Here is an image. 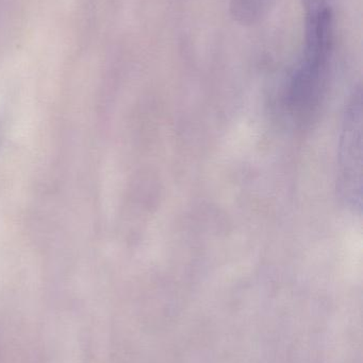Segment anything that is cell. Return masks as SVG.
Wrapping results in <instances>:
<instances>
[{"label": "cell", "mask_w": 363, "mask_h": 363, "mask_svg": "<svg viewBox=\"0 0 363 363\" xmlns=\"http://www.w3.org/2000/svg\"><path fill=\"white\" fill-rule=\"evenodd\" d=\"M362 91L357 89L347 104L339 143V191L354 213H360L362 206Z\"/></svg>", "instance_id": "7a4b0ae2"}, {"label": "cell", "mask_w": 363, "mask_h": 363, "mask_svg": "<svg viewBox=\"0 0 363 363\" xmlns=\"http://www.w3.org/2000/svg\"><path fill=\"white\" fill-rule=\"evenodd\" d=\"M332 21L328 9L313 11L307 25L304 59L292 78L288 106L298 123H309L319 110L332 51Z\"/></svg>", "instance_id": "6da1fadb"}]
</instances>
